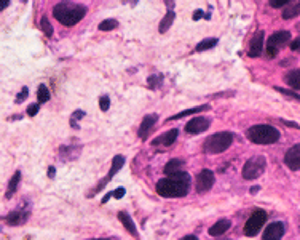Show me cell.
Listing matches in <instances>:
<instances>
[{"label": "cell", "instance_id": "cell-37", "mask_svg": "<svg viewBox=\"0 0 300 240\" xmlns=\"http://www.w3.org/2000/svg\"><path fill=\"white\" fill-rule=\"evenodd\" d=\"M39 109H40V106H39V104H31V106L27 108V114L32 117V116H36V114L39 112Z\"/></svg>", "mask_w": 300, "mask_h": 240}, {"label": "cell", "instance_id": "cell-15", "mask_svg": "<svg viewBox=\"0 0 300 240\" xmlns=\"http://www.w3.org/2000/svg\"><path fill=\"white\" fill-rule=\"evenodd\" d=\"M158 120V116L157 114H148V116H145L142 119V123L139 127V131H137V135H139L141 140H147L148 138V133L152 131V128L155 127V123Z\"/></svg>", "mask_w": 300, "mask_h": 240}, {"label": "cell", "instance_id": "cell-44", "mask_svg": "<svg viewBox=\"0 0 300 240\" xmlns=\"http://www.w3.org/2000/svg\"><path fill=\"white\" fill-rule=\"evenodd\" d=\"M7 7H8V2H4V4H2V10L7 8Z\"/></svg>", "mask_w": 300, "mask_h": 240}, {"label": "cell", "instance_id": "cell-30", "mask_svg": "<svg viewBox=\"0 0 300 240\" xmlns=\"http://www.w3.org/2000/svg\"><path fill=\"white\" fill-rule=\"evenodd\" d=\"M86 116V114L83 111H75L72 116H71V127L78 130V120H82L83 117Z\"/></svg>", "mask_w": 300, "mask_h": 240}, {"label": "cell", "instance_id": "cell-5", "mask_svg": "<svg viewBox=\"0 0 300 240\" xmlns=\"http://www.w3.org/2000/svg\"><path fill=\"white\" fill-rule=\"evenodd\" d=\"M267 168V158L263 155H256L249 158L243 167V178L245 179H257Z\"/></svg>", "mask_w": 300, "mask_h": 240}, {"label": "cell", "instance_id": "cell-17", "mask_svg": "<svg viewBox=\"0 0 300 240\" xmlns=\"http://www.w3.org/2000/svg\"><path fill=\"white\" fill-rule=\"evenodd\" d=\"M27 218H29V213H24L22 210H15V211H11L10 215L5 216V221L10 226H19L22 223H26Z\"/></svg>", "mask_w": 300, "mask_h": 240}, {"label": "cell", "instance_id": "cell-26", "mask_svg": "<svg viewBox=\"0 0 300 240\" xmlns=\"http://www.w3.org/2000/svg\"><path fill=\"white\" fill-rule=\"evenodd\" d=\"M37 99H39V104H43V102H47L50 99V90L47 88V85H39L37 90Z\"/></svg>", "mask_w": 300, "mask_h": 240}, {"label": "cell", "instance_id": "cell-33", "mask_svg": "<svg viewBox=\"0 0 300 240\" xmlns=\"http://www.w3.org/2000/svg\"><path fill=\"white\" fill-rule=\"evenodd\" d=\"M27 96H29V90L24 87V88H22L21 91H19V95L16 96V102H18V104H19V102H22V101H24V99H27Z\"/></svg>", "mask_w": 300, "mask_h": 240}, {"label": "cell", "instance_id": "cell-7", "mask_svg": "<svg viewBox=\"0 0 300 240\" xmlns=\"http://www.w3.org/2000/svg\"><path fill=\"white\" fill-rule=\"evenodd\" d=\"M291 40V32L287 31H278L270 36V39L267 40V56L268 58H275L276 53L280 51V48H283L284 45Z\"/></svg>", "mask_w": 300, "mask_h": 240}, {"label": "cell", "instance_id": "cell-35", "mask_svg": "<svg viewBox=\"0 0 300 240\" xmlns=\"http://www.w3.org/2000/svg\"><path fill=\"white\" fill-rule=\"evenodd\" d=\"M287 4H289V2H287V0H272V2H270V5H272L273 8H280V7H286Z\"/></svg>", "mask_w": 300, "mask_h": 240}, {"label": "cell", "instance_id": "cell-8", "mask_svg": "<svg viewBox=\"0 0 300 240\" xmlns=\"http://www.w3.org/2000/svg\"><path fill=\"white\" fill-rule=\"evenodd\" d=\"M123 164H125V158H123V155H115L113 157V162H112V168H110V171H109V175L106 176V178H104L102 179V182H99V184L96 186V189L93 191V192H91L89 194V197H93V196H96V192L99 191V189H102L104 186H106L107 184V182L115 176V175H117L118 173V171H120V168L123 167Z\"/></svg>", "mask_w": 300, "mask_h": 240}, {"label": "cell", "instance_id": "cell-9", "mask_svg": "<svg viewBox=\"0 0 300 240\" xmlns=\"http://www.w3.org/2000/svg\"><path fill=\"white\" fill-rule=\"evenodd\" d=\"M263 45H265V32L259 31L254 34V37L249 42V56L251 58H257L263 53Z\"/></svg>", "mask_w": 300, "mask_h": 240}, {"label": "cell", "instance_id": "cell-34", "mask_svg": "<svg viewBox=\"0 0 300 240\" xmlns=\"http://www.w3.org/2000/svg\"><path fill=\"white\" fill-rule=\"evenodd\" d=\"M276 90L280 91V93H283V95H287V96H292V98H295V99H298L300 101V95H297V93H294V91H289V90H284V88H280V87H276Z\"/></svg>", "mask_w": 300, "mask_h": 240}, {"label": "cell", "instance_id": "cell-39", "mask_svg": "<svg viewBox=\"0 0 300 240\" xmlns=\"http://www.w3.org/2000/svg\"><path fill=\"white\" fill-rule=\"evenodd\" d=\"M203 15H204V13H203V11H201V10H197V11H195V15H193V19H195V21H197V19H200V18H203Z\"/></svg>", "mask_w": 300, "mask_h": 240}, {"label": "cell", "instance_id": "cell-13", "mask_svg": "<svg viewBox=\"0 0 300 240\" xmlns=\"http://www.w3.org/2000/svg\"><path fill=\"white\" fill-rule=\"evenodd\" d=\"M284 162H286L287 167H289L291 170H294V171L300 170V144L292 146L291 149L286 152Z\"/></svg>", "mask_w": 300, "mask_h": 240}, {"label": "cell", "instance_id": "cell-18", "mask_svg": "<svg viewBox=\"0 0 300 240\" xmlns=\"http://www.w3.org/2000/svg\"><path fill=\"white\" fill-rule=\"evenodd\" d=\"M118 220L122 221V224L125 226V229L128 231L133 237H137V227L134 224V221L131 220V216L126 211H120L118 213Z\"/></svg>", "mask_w": 300, "mask_h": 240}, {"label": "cell", "instance_id": "cell-36", "mask_svg": "<svg viewBox=\"0 0 300 240\" xmlns=\"http://www.w3.org/2000/svg\"><path fill=\"white\" fill-rule=\"evenodd\" d=\"M125 196V189L123 188H118V189H115L113 192H112V197L113 199H122Z\"/></svg>", "mask_w": 300, "mask_h": 240}, {"label": "cell", "instance_id": "cell-20", "mask_svg": "<svg viewBox=\"0 0 300 240\" xmlns=\"http://www.w3.org/2000/svg\"><path fill=\"white\" fill-rule=\"evenodd\" d=\"M300 15V2H289L283 10V18L291 19Z\"/></svg>", "mask_w": 300, "mask_h": 240}, {"label": "cell", "instance_id": "cell-32", "mask_svg": "<svg viewBox=\"0 0 300 240\" xmlns=\"http://www.w3.org/2000/svg\"><path fill=\"white\" fill-rule=\"evenodd\" d=\"M110 108V98L109 96H101L99 98V109L101 111H109Z\"/></svg>", "mask_w": 300, "mask_h": 240}, {"label": "cell", "instance_id": "cell-40", "mask_svg": "<svg viewBox=\"0 0 300 240\" xmlns=\"http://www.w3.org/2000/svg\"><path fill=\"white\" fill-rule=\"evenodd\" d=\"M48 176H50L51 179L56 176V168H54V167H50V168H48Z\"/></svg>", "mask_w": 300, "mask_h": 240}, {"label": "cell", "instance_id": "cell-23", "mask_svg": "<svg viewBox=\"0 0 300 240\" xmlns=\"http://www.w3.org/2000/svg\"><path fill=\"white\" fill-rule=\"evenodd\" d=\"M209 109V106L204 104V106H198V108H192V109H186L182 111L179 114H176V116L169 117V120H177V119H182V117H187V116H192V114H198V112H203V111H207Z\"/></svg>", "mask_w": 300, "mask_h": 240}, {"label": "cell", "instance_id": "cell-14", "mask_svg": "<svg viewBox=\"0 0 300 240\" xmlns=\"http://www.w3.org/2000/svg\"><path fill=\"white\" fill-rule=\"evenodd\" d=\"M80 152H82V146L80 144H67V146H61L59 149V160L63 162H69V160H75L78 158Z\"/></svg>", "mask_w": 300, "mask_h": 240}, {"label": "cell", "instance_id": "cell-12", "mask_svg": "<svg viewBox=\"0 0 300 240\" xmlns=\"http://www.w3.org/2000/svg\"><path fill=\"white\" fill-rule=\"evenodd\" d=\"M284 235V224L276 221L267 226V229L263 232V240H281Z\"/></svg>", "mask_w": 300, "mask_h": 240}, {"label": "cell", "instance_id": "cell-24", "mask_svg": "<svg viewBox=\"0 0 300 240\" xmlns=\"http://www.w3.org/2000/svg\"><path fill=\"white\" fill-rule=\"evenodd\" d=\"M286 82L289 87H292L295 90H300V69L287 72L286 74Z\"/></svg>", "mask_w": 300, "mask_h": 240}, {"label": "cell", "instance_id": "cell-22", "mask_svg": "<svg viewBox=\"0 0 300 240\" xmlns=\"http://www.w3.org/2000/svg\"><path fill=\"white\" fill-rule=\"evenodd\" d=\"M182 160H177V158H172L169 160V162L165 165V173L172 176V175H176V173H181V168H182Z\"/></svg>", "mask_w": 300, "mask_h": 240}, {"label": "cell", "instance_id": "cell-31", "mask_svg": "<svg viewBox=\"0 0 300 240\" xmlns=\"http://www.w3.org/2000/svg\"><path fill=\"white\" fill-rule=\"evenodd\" d=\"M161 82H163V78H161L160 75H150L148 77V87L150 88H158L161 85Z\"/></svg>", "mask_w": 300, "mask_h": 240}, {"label": "cell", "instance_id": "cell-16", "mask_svg": "<svg viewBox=\"0 0 300 240\" xmlns=\"http://www.w3.org/2000/svg\"><path fill=\"white\" fill-rule=\"evenodd\" d=\"M177 135H179L177 128H174V130H169L168 133H163V135L157 136L155 140H152V144H154V146H171L172 143L176 141Z\"/></svg>", "mask_w": 300, "mask_h": 240}, {"label": "cell", "instance_id": "cell-6", "mask_svg": "<svg viewBox=\"0 0 300 240\" xmlns=\"http://www.w3.org/2000/svg\"><path fill=\"white\" fill-rule=\"evenodd\" d=\"M267 220H268V216H267V213H265L263 210L254 211L249 216V220L246 221V224H245V229H243L245 235H248V237H256L259 234V231L263 227V224L267 223Z\"/></svg>", "mask_w": 300, "mask_h": 240}, {"label": "cell", "instance_id": "cell-41", "mask_svg": "<svg viewBox=\"0 0 300 240\" xmlns=\"http://www.w3.org/2000/svg\"><path fill=\"white\" fill-rule=\"evenodd\" d=\"M284 123H286V125H289V127H294V128H300L298 125H297V123H294V122H287V120H284Z\"/></svg>", "mask_w": 300, "mask_h": 240}, {"label": "cell", "instance_id": "cell-10", "mask_svg": "<svg viewBox=\"0 0 300 240\" xmlns=\"http://www.w3.org/2000/svg\"><path fill=\"white\" fill-rule=\"evenodd\" d=\"M214 184V173L211 170H203L200 171V175L197 176V191L200 194L207 192Z\"/></svg>", "mask_w": 300, "mask_h": 240}, {"label": "cell", "instance_id": "cell-38", "mask_svg": "<svg viewBox=\"0 0 300 240\" xmlns=\"http://www.w3.org/2000/svg\"><path fill=\"white\" fill-rule=\"evenodd\" d=\"M291 48H292V51H300V37L295 39V40L291 43Z\"/></svg>", "mask_w": 300, "mask_h": 240}, {"label": "cell", "instance_id": "cell-45", "mask_svg": "<svg viewBox=\"0 0 300 240\" xmlns=\"http://www.w3.org/2000/svg\"><path fill=\"white\" fill-rule=\"evenodd\" d=\"M89 240H109V238H89Z\"/></svg>", "mask_w": 300, "mask_h": 240}, {"label": "cell", "instance_id": "cell-25", "mask_svg": "<svg viewBox=\"0 0 300 240\" xmlns=\"http://www.w3.org/2000/svg\"><path fill=\"white\" fill-rule=\"evenodd\" d=\"M19 179H21V171L18 170V171H15V175L11 176V179H10V182H8V191H7V197H8V199L16 192V189H18V186H19Z\"/></svg>", "mask_w": 300, "mask_h": 240}, {"label": "cell", "instance_id": "cell-4", "mask_svg": "<svg viewBox=\"0 0 300 240\" xmlns=\"http://www.w3.org/2000/svg\"><path fill=\"white\" fill-rule=\"evenodd\" d=\"M233 143V135L228 131L211 135L209 138L204 141V152L206 154H221L227 151Z\"/></svg>", "mask_w": 300, "mask_h": 240}, {"label": "cell", "instance_id": "cell-27", "mask_svg": "<svg viewBox=\"0 0 300 240\" xmlns=\"http://www.w3.org/2000/svg\"><path fill=\"white\" fill-rule=\"evenodd\" d=\"M217 45V39H204L197 45V51H204V50H211L213 47Z\"/></svg>", "mask_w": 300, "mask_h": 240}, {"label": "cell", "instance_id": "cell-21", "mask_svg": "<svg viewBox=\"0 0 300 240\" xmlns=\"http://www.w3.org/2000/svg\"><path fill=\"white\" fill-rule=\"evenodd\" d=\"M174 18H176V13L169 8V10H168V13L165 15V18L161 19L158 31H160L161 34H165V32H166V31L172 26V22H174Z\"/></svg>", "mask_w": 300, "mask_h": 240}, {"label": "cell", "instance_id": "cell-19", "mask_svg": "<svg viewBox=\"0 0 300 240\" xmlns=\"http://www.w3.org/2000/svg\"><path fill=\"white\" fill-rule=\"evenodd\" d=\"M230 226H232V223H230V220H219L216 224H213L211 226V229H209V234L213 235V237H217V235H222V234H225L228 229H230Z\"/></svg>", "mask_w": 300, "mask_h": 240}, {"label": "cell", "instance_id": "cell-3", "mask_svg": "<svg viewBox=\"0 0 300 240\" xmlns=\"http://www.w3.org/2000/svg\"><path fill=\"white\" fill-rule=\"evenodd\" d=\"M248 138L256 144H273L280 140V131L272 125H256L248 130Z\"/></svg>", "mask_w": 300, "mask_h": 240}, {"label": "cell", "instance_id": "cell-29", "mask_svg": "<svg viewBox=\"0 0 300 240\" xmlns=\"http://www.w3.org/2000/svg\"><path fill=\"white\" fill-rule=\"evenodd\" d=\"M40 26H42V31L45 32V36H47V37H51L53 36V26L50 24V21H48L47 16H43L40 19Z\"/></svg>", "mask_w": 300, "mask_h": 240}, {"label": "cell", "instance_id": "cell-2", "mask_svg": "<svg viewBox=\"0 0 300 240\" xmlns=\"http://www.w3.org/2000/svg\"><path fill=\"white\" fill-rule=\"evenodd\" d=\"M53 15L63 26L72 28L85 18L86 7L80 4H74V2H61L54 5Z\"/></svg>", "mask_w": 300, "mask_h": 240}, {"label": "cell", "instance_id": "cell-28", "mask_svg": "<svg viewBox=\"0 0 300 240\" xmlns=\"http://www.w3.org/2000/svg\"><path fill=\"white\" fill-rule=\"evenodd\" d=\"M120 22L117 19H106L102 21L99 24V31H112V29H117Z\"/></svg>", "mask_w": 300, "mask_h": 240}, {"label": "cell", "instance_id": "cell-43", "mask_svg": "<svg viewBox=\"0 0 300 240\" xmlns=\"http://www.w3.org/2000/svg\"><path fill=\"white\" fill-rule=\"evenodd\" d=\"M257 191H259V188H257V186H256V188H251V194H256Z\"/></svg>", "mask_w": 300, "mask_h": 240}, {"label": "cell", "instance_id": "cell-1", "mask_svg": "<svg viewBox=\"0 0 300 240\" xmlns=\"http://www.w3.org/2000/svg\"><path fill=\"white\" fill-rule=\"evenodd\" d=\"M190 189V175L186 171H181L165 179H160L157 184V192L161 197L166 199H176V197H186Z\"/></svg>", "mask_w": 300, "mask_h": 240}, {"label": "cell", "instance_id": "cell-11", "mask_svg": "<svg viewBox=\"0 0 300 240\" xmlns=\"http://www.w3.org/2000/svg\"><path fill=\"white\" fill-rule=\"evenodd\" d=\"M211 122L207 120L206 117H193L187 125H186V131L190 133V135H198V133H203L206 131L207 128H209Z\"/></svg>", "mask_w": 300, "mask_h": 240}, {"label": "cell", "instance_id": "cell-42", "mask_svg": "<svg viewBox=\"0 0 300 240\" xmlns=\"http://www.w3.org/2000/svg\"><path fill=\"white\" fill-rule=\"evenodd\" d=\"M181 240H198L195 235H187V237H184V238H181Z\"/></svg>", "mask_w": 300, "mask_h": 240}]
</instances>
